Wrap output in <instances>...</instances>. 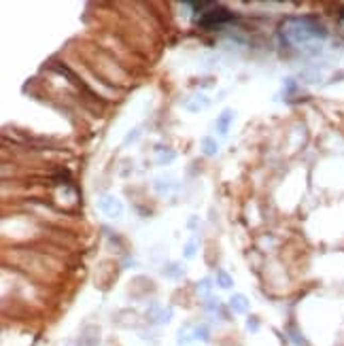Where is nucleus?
I'll use <instances>...</instances> for the list:
<instances>
[{"instance_id":"obj_4","label":"nucleus","mask_w":344,"mask_h":346,"mask_svg":"<svg viewBox=\"0 0 344 346\" xmlns=\"http://www.w3.org/2000/svg\"><path fill=\"white\" fill-rule=\"evenodd\" d=\"M183 107L189 111V113H202L210 107V98L204 94H194V96H189V98L183 102Z\"/></svg>"},{"instance_id":"obj_3","label":"nucleus","mask_w":344,"mask_h":346,"mask_svg":"<svg viewBox=\"0 0 344 346\" xmlns=\"http://www.w3.org/2000/svg\"><path fill=\"white\" fill-rule=\"evenodd\" d=\"M98 208H100V213H104L109 219H119L123 213V204L117 196H102L98 200Z\"/></svg>"},{"instance_id":"obj_12","label":"nucleus","mask_w":344,"mask_h":346,"mask_svg":"<svg viewBox=\"0 0 344 346\" xmlns=\"http://www.w3.org/2000/svg\"><path fill=\"white\" fill-rule=\"evenodd\" d=\"M215 283L221 287V289H225V291H229L234 287V281H232V276H229L225 270H217V276H215Z\"/></svg>"},{"instance_id":"obj_6","label":"nucleus","mask_w":344,"mask_h":346,"mask_svg":"<svg viewBox=\"0 0 344 346\" xmlns=\"http://www.w3.org/2000/svg\"><path fill=\"white\" fill-rule=\"evenodd\" d=\"M229 310L236 312V314H246L248 312V297L242 293H234L229 297Z\"/></svg>"},{"instance_id":"obj_16","label":"nucleus","mask_w":344,"mask_h":346,"mask_svg":"<svg viewBox=\"0 0 344 346\" xmlns=\"http://www.w3.org/2000/svg\"><path fill=\"white\" fill-rule=\"evenodd\" d=\"M287 333H289V338H291V342H293L295 346H308V342H306V338H304V335H302L298 329H289Z\"/></svg>"},{"instance_id":"obj_15","label":"nucleus","mask_w":344,"mask_h":346,"mask_svg":"<svg viewBox=\"0 0 344 346\" xmlns=\"http://www.w3.org/2000/svg\"><path fill=\"white\" fill-rule=\"evenodd\" d=\"M191 342H194V335L187 331V327L179 329V333H177V344H179V346H189Z\"/></svg>"},{"instance_id":"obj_17","label":"nucleus","mask_w":344,"mask_h":346,"mask_svg":"<svg viewBox=\"0 0 344 346\" xmlns=\"http://www.w3.org/2000/svg\"><path fill=\"white\" fill-rule=\"evenodd\" d=\"M196 251H198V242H196V240H189V242L185 244V248H183V257L185 259H191V257L196 255Z\"/></svg>"},{"instance_id":"obj_19","label":"nucleus","mask_w":344,"mask_h":346,"mask_svg":"<svg viewBox=\"0 0 344 346\" xmlns=\"http://www.w3.org/2000/svg\"><path fill=\"white\" fill-rule=\"evenodd\" d=\"M138 136H140V128H134L130 134H126V138H123V147H130Z\"/></svg>"},{"instance_id":"obj_1","label":"nucleus","mask_w":344,"mask_h":346,"mask_svg":"<svg viewBox=\"0 0 344 346\" xmlns=\"http://www.w3.org/2000/svg\"><path fill=\"white\" fill-rule=\"evenodd\" d=\"M281 36L291 45H310V43H321L327 36V30L310 19H289L281 28Z\"/></svg>"},{"instance_id":"obj_10","label":"nucleus","mask_w":344,"mask_h":346,"mask_svg":"<svg viewBox=\"0 0 344 346\" xmlns=\"http://www.w3.org/2000/svg\"><path fill=\"white\" fill-rule=\"evenodd\" d=\"M202 153L206 157H215L217 153H219V145H217V140L215 138H210V136H204L202 138Z\"/></svg>"},{"instance_id":"obj_14","label":"nucleus","mask_w":344,"mask_h":346,"mask_svg":"<svg viewBox=\"0 0 344 346\" xmlns=\"http://www.w3.org/2000/svg\"><path fill=\"white\" fill-rule=\"evenodd\" d=\"M161 272H164L166 276H170L172 281H181V276L185 274V270H183V266H181V264H170V266L164 268Z\"/></svg>"},{"instance_id":"obj_5","label":"nucleus","mask_w":344,"mask_h":346,"mask_svg":"<svg viewBox=\"0 0 344 346\" xmlns=\"http://www.w3.org/2000/svg\"><path fill=\"white\" fill-rule=\"evenodd\" d=\"M234 119H236V111H232V109L223 111V113L217 117V121H215V128H217V132L221 134V136H225V134H227V130L232 128V121H234Z\"/></svg>"},{"instance_id":"obj_11","label":"nucleus","mask_w":344,"mask_h":346,"mask_svg":"<svg viewBox=\"0 0 344 346\" xmlns=\"http://www.w3.org/2000/svg\"><path fill=\"white\" fill-rule=\"evenodd\" d=\"M196 291L204 297V300H208V297H213V281L210 278H202V281H198L196 285Z\"/></svg>"},{"instance_id":"obj_20","label":"nucleus","mask_w":344,"mask_h":346,"mask_svg":"<svg viewBox=\"0 0 344 346\" xmlns=\"http://www.w3.org/2000/svg\"><path fill=\"white\" fill-rule=\"evenodd\" d=\"M123 268H136V262H134V259H126V264H123Z\"/></svg>"},{"instance_id":"obj_2","label":"nucleus","mask_w":344,"mask_h":346,"mask_svg":"<svg viewBox=\"0 0 344 346\" xmlns=\"http://www.w3.org/2000/svg\"><path fill=\"white\" fill-rule=\"evenodd\" d=\"M232 13L227 11V9H223V7H219V5H215L213 9H208V11L200 17V26L202 28H206V30H210V28H221V26H225L227 22H232Z\"/></svg>"},{"instance_id":"obj_18","label":"nucleus","mask_w":344,"mask_h":346,"mask_svg":"<svg viewBox=\"0 0 344 346\" xmlns=\"http://www.w3.org/2000/svg\"><path fill=\"white\" fill-rule=\"evenodd\" d=\"M246 329L251 331V333L260 331V319H257V316H253V314H248L246 316Z\"/></svg>"},{"instance_id":"obj_9","label":"nucleus","mask_w":344,"mask_h":346,"mask_svg":"<svg viewBox=\"0 0 344 346\" xmlns=\"http://www.w3.org/2000/svg\"><path fill=\"white\" fill-rule=\"evenodd\" d=\"M175 310L170 308V306H166V308H155V314H153V321H155L157 325H168L170 321H172V314Z\"/></svg>"},{"instance_id":"obj_7","label":"nucleus","mask_w":344,"mask_h":346,"mask_svg":"<svg viewBox=\"0 0 344 346\" xmlns=\"http://www.w3.org/2000/svg\"><path fill=\"white\" fill-rule=\"evenodd\" d=\"M153 185H155V191H157V194H170V191H175V189L179 187V183L172 179V177H157Z\"/></svg>"},{"instance_id":"obj_13","label":"nucleus","mask_w":344,"mask_h":346,"mask_svg":"<svg viewBox=\"0 0 344 346\" xmlns=\"http://www.w3.org/2000/svg\"><path fill=\"white\" fill-rule=\"evenodd\" d=\"M191 335H194V340H198V342H208L210 340V327L208 325H196Z\"/></svg>"},{"instance_id":"obj_8","label":"nucleus","mask_w":344,"mask_h":346,"mask_svg":"<svg viewBox=\"0 0 344 346\" xmlns=\"http://www.w3.org/2000/svg\"><path fill=\"white\" fill-rule=\"evenodd\" d=\"M175 159H177V151L157 147V157H155V164H157V166H168V164H172Z\"/></svg>"}]
</instances>
